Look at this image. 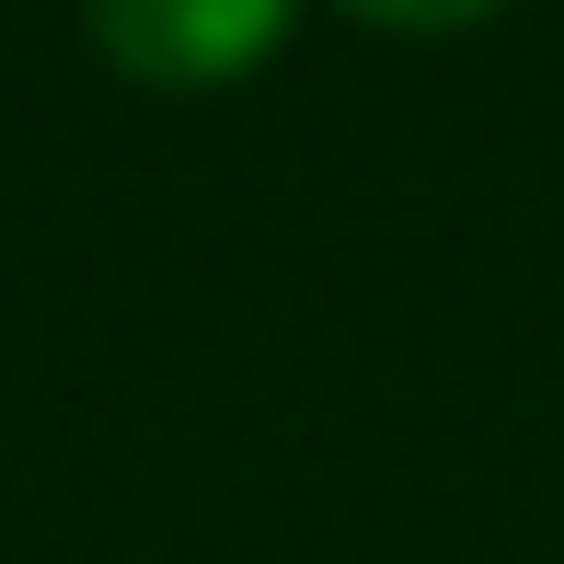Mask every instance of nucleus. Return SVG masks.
<instances>
[{"label": "nucleus", "mask_w": 564, "mask_h": 564, "mask_svg": "<svg viewBox=\"0 0 564 564\" xmlns=\"http://www.w3.org/2000/svg\"><path fill=\"white\" fill-rule=\"evenodd\" d=\"M93 46L150 93H219L230 69L289 46V12L276 0H219V12L208 0H116V12H93Z\"/></svg>", "instance_id": "1"}]
</instances>
